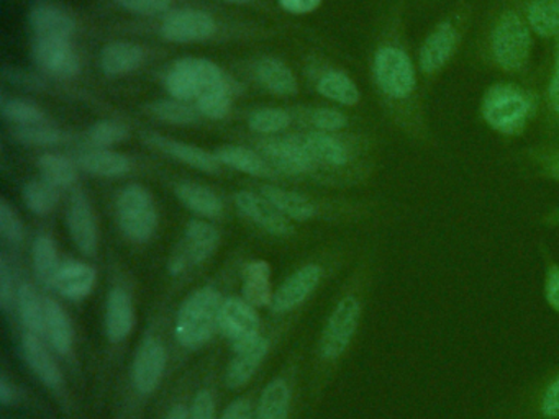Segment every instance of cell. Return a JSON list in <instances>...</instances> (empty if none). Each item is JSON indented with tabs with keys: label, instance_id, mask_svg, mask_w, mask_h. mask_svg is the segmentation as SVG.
<instances>
[{
	"label": "cell",
	"instance_id": "44",
	"mask_svg": "<svg viewBox=\"0 0 559 419\" xmlns=\"http://www.w3.org/2000/svg\"><path fill=\"white\" fill-rule=\"evenodd\" d=\"M150 113L156 120L163 123L178 124V127H186L198 121V110L186 104V101L176 100H159L150 105Z\"/></svg>",
	"mask_w": 559,
	"mask_h": 419
},
{
	"label": "cell",
	"instance_id": "30",
	"mask_svg": "<svg viewBox=\"0 0 559 419\" xmlns=\"http://www.w3.org/2000/svg\"><path fill=\"white\" fill-rule=\"evenodd\" d=\"M176 196H178L179 202H181L186 208L204 216V218H218V216L224 213L221 196H218L214 190L201 185V183H179V185L176 187Z\"/></svg>",
	"mask_w": 559,
	"mask_h": 419
},
{
	"label": "cell",
	"instance_id": "9",
	"mask_svg": "<svg viewBox=\"0 0 559 419\" xmlns=\"http://www.w3.org/2000/svg\"><path fill=\"white\" fill-rule=\"evenodd\" d=\"M221 331L235 352L257 344L261 339V320L253 304L240 298H227L222 307Z\"/></svg>",
	"mask_w": 559,
	"mask_h": 419
},
{
	"label": "cell",
	"instance_id": "13",
	"mask_svg": "<svg viewBox=\"0 0 559 419\" xmlns=\"http://www.w3.org/2000/svg\"><path fill=\"white\" fill-rule=\"evenodd\" d=\"M68 228L76 248L84 255H94L99 246V226H97L96 213L93 203L87 199L86 193H73L68 206Z\"/></svg>",
	"mask_w": 559,
	"mask_h": 419
},
{
	"label": "cell",
	"instance_id": "23",
	"mask_svg": "<svg viewBox=\"0 0 559 419\" xmlns=\"http://www.w3.org/2000/svg\"><path fill=\"white\" fill-rule=\"evenodd\" d=\"M22 350H24V357L28 366L45 385L50 386V388H58L63 383V373L51 357L50 350L41 343L40 336L25 333L22 337Z\"/></svg>",
	"mask_w": 559,
	"mask_h": 419
},
{
	"label": "cell",
	"instance_id": "51",
	"mask_svg": "<svg viewBox=\"0 0 559 419\" xmlns=\"http://www.w3.org/2000/svg\"><path fill=\"white\" fill-rule=\"evenodd\" d=\"M2 77L8 81L9 84L15 85L19 88H25V91H41L44 88V81L37 75L31 74V72L22 71L17 68H9L5 65L2 69Z\"/></svg>",
	"mask_w": 559,
	"mask_h": 419
},
{
	"label": "cell",
	"instance_id": "32",
	"mask_svg": "<svg viewBox=\"0 0 559 419\" xmlns=\"http://www.w3.org/2000/svg\"><path fill=\"white\" fill-rule=\"evenodd\" d=\"M218 163L231 167L238 172L248 173L251 177H271L273 167L261 156V153L245 146H224L215 153Z\"/></svg>",
	"mask_w": 559,
	"mask_h": 419
},
{
	"label": "cell",
	"instance_id": "1",
	"mask_svg": "<svg viewBox=\"0 0 559 419\" xmlns=\"http://www.w3.org/2000/svg\"><path fill=\"white\" fill-rule=\"evenodd\" d=\"M372 79L385 104L397 113V120L408 136L428 143L430 130L418 84V65L401 36H392L378 46L372 58Z\"/></svg>",
	"mask_w": 559,
	"mask_h": 419
},
{
	"label": "cell",
	"instance_id": "21",
	"mask_svg": "<svg viewBox=\"0 0 559 419\" xmlns=\"http://www.w3.org/2000/svg\"><path fill=\"white\" fill-rule=\"evenodd\" d=\"M135 326L132 298L123 288H114L107 298L106 331L112 343H122Z\"/></svg>",
	"mask_w": 559,
	"mask_h": 419
},
{
	"label": "cell",
	"instance_id": "10",
	"mask_svg": "<svg viewBox=\"0 0 559 419\" xmlns=\"http://www.w3.org/2000/svg\"><path fill=\"white\" fill-rule=\"evenodd\" d=\"M32 58L44 74L55 79H73L81 72V59L71 39L35 38Z\"/></svg>",
	"mask_w": 559,
	"mask_h": 419
},
{
	"label": "cell",
	"instance_id": "2",
	"mask_svg": "<svg viewBox=\"0 0 559 419\" xmlns=\"http://www.w3.org/2000/svg\"><path fill=\"white\" fill-rule=\"evenodd\" d=\"M480 41L484 61L503 74L519 75L532 59V28L523 12V2L500 0L490 12Z\"/></svg>",
	"mask_w": 559,
	"mask_h": 419
},
{
	"label": "cell",
	"instance_id": "16",
	"mask_svg": "<svg viewBox=\"0 0 559 419\" xmlns=\"http://www.w3.org/2000/svg\"><path fill=\"white\" fill-rule=\"evenodd\" d=\"M168 352L158 339H146L140 346L133 360V385L142 395H150L158 388L165 375Z\"/></svg>",
	"mask_w": 559,
	"mask_h": 419
},
{
	"label": "cell",
	"instance_id": "49",
	"mask_svg": "<svg viewBox=\"0 0 559 419\" xmlns=\"http://www.w3.org/2000/svg\"><path fill=\"white\" fill-rule=\"evenodd\" d=\"M530 157L543 177L559 182V144L558 146L539 147V149L533 151Z\"/></svg>",
	"mask_w": 559,
	"mask_h": 419
},
{
	"label": "cell",
	"instance_id": "52",
	"mask_svg": "<svg viewBox=\"0 0 559 419\" xmlns=\"http://www.w3.org/2000/svg\"><path fill=\"white\" fill-rule=\"evenodd\" d=\"M12 304H14V277H12L8 259L2 255L0 259V307L2 310L9 311Z\"/></svg>",
	"mask_w": 559,
	"mask_h": 419
},
{
	"label": "cell",
	"instance_id": "33",
	"mask_svg": "<svg viewBox=\"0 0 559 419\" xmlns=\"http://www.w3.org/2000/svg\"><path fill=\"white\" fill-rule=\"evenodd\" d=\"M317 91L322 97L329 98L335 104L345 105V107H355L361 100V92L356 82L346 72L338 71V69H332V71L320 75Z\"/></svg>",
	"mask_w": 559,
	"mask_h": 419
},
{
	"label": "cell",
	"instance_id": "8",
	"mask_svg": "<svg viewBox=\"0 0 559 419\" xmlns=\"http://www.w3.org/2000/svg\"><path fill=\"white\" fill-rule=\"evenodd\" d=\"M362 303L355 294L345 295L333 308L320 339L323 359L336 360L348 350L361 321Z\"/></svg>",
	"mask_w": 559,
	"mask_h": 419
},
{
	"label": "cell",
	"instance_id": "20",
	"mask_svg": "<svg viewBox=\"0 0 559 419\" xmlns=\"http://www.w3.org/2000/svg\"><path fill=\"white\" fill-rule=\"evenodd\" d=\"M145 61V49L132 41H114L104 46L100 51L99 64L104 74L110 77L132 74L142 68Z\"/></svg>",
	"mask_w": 559,
	"mask_h": 419
},
{
	"label": "cell",
	"instance_id": "22",
	"mask_svg": "<svg viewBox=\"0 0 559 419\" xmlns=\"http://www.w3.org/2000/svg\"><path fill=\"white\" fill-rule=\"evenodd\" d=\"M221 244V232L212 223L194 219L189 223L185 235L182 258L191 264H202L207 261Z\"/></svg>",
	"mask_w": 559,
	"mask_h": 419
},
{
	"label": "cell",
	"instance_id": "15",
	"mask_svg": "<svg viewBox=\"0 0 559 419\" xmlns=\"http://www.w3.org/2000/svg\"><path fill=\"white\" fill-rule=\"evenodd\" d=\"M235 205L240 210L241 215L247 216L250 222L271 235L290 236L294 232V226L290 225L289 218H286L263 195L243 190L235 195Z\"/></svg>",
	"mask_w": 559,
	"mask_h": 419
},
{
	"label": "cell",
	"instance_id": "46",
	"mask_svg": "<svg viewBox=\"0 0 559 419\" xmlns=\"http://www.w3.org/2000/svg\"><path fill=\"white\" fill-rule=\"evenodd\" d=\"M533 409L539 419H559V372L539 390Z\"/></svg>",
	"mask_w": 559,
	"mask_h": 419
},
{
	"label": "cell",
	"instance_id": "7",
	"mask_svg": "<svg viewBox=\"0 0 559 419\" xmlns=\"http://www.w3.org/2000/svg\"><path fill=\"white\" fill-rule=\"evenodd\" d=\"M225 81L224 72L211 59L182 58L169 69L165 85L173 98L189 101L198 100L205 91Z\"/></svg>",
	"mask_w": 559,
	"mask_h": 419
},
{
	"label": "cell",
	"instance_id": "56",
	"mask_svg": "<svg viewBox=\"0 0 559 419\" xmlns=\"http://www.w3.org/2000/svg\"><path fill=\"white\" fill-rule=\"evenodd\" d=\"M280 5L293 15H307L319 9L322 0H277Z\"/></svg>",
	"mask_w": 559,
	"mask_h": 419
},
{
	"label": "cell",
	"instance_id": "12",
	"mask_svg": "<svg viewBox=\"0 0 559 419\" xmlns=\"http://www.w3.org/2000/svg\"><path fill=\"white\" fill-rule=\"evenodd\" d=\"M260 151L261 156L273 169L290 173V176L310 172L317 166L316 160L304 146L302 140L267 137V140L261 141Z\"/></svg>",
	"mask_w": 559,
	"mask_h": 419
},
{
	"label": "cell",
	"instance_id": "47",
	"mask_svg": "<svg viewBox=\"0 0 559 419\" xmlns=\"http://www.w3.org/2000/svg\"><path fill=\"white\" fill-rule=\"evenodd\" d=\"M0 235L11 244H21L25 236L21 216L5 199L0 200Z\"/></svg>",
	"mask_w": 559,
	"mask_h": 419
},
{
	"label": "cell",
	"instance_id": "48",
	"mask_svg": "<svg viewBox=\"0 0 559 419\" xmlns=\"http://www.w3.org/2000/svg\"><path fill=\"white\" fill-rule=\"evenodd\" d=\"M310 121L317 130L326 131V133H336L348 127V117L332 107L317 108L310 113Z\"/></svg>",
	"mask_w": 559,
	"mask_h": 419
},
{
	"label": "cell",
	"instance_id": "40",
	"mask_svg": "<svg viewBox=\"0 0 559 419\" xmlns=\"http://www.w3.org/2000/svg\"><path fill=\"white\" fill-rule=\"evenodd\" d=\"M0 113L12 127L47 120L45 111L34 101L21 97H5V95H2L0 100Z\"/></svg>",
	"mask_w": 559,
	"mask_h": 419
},
{
	"label": "cell",
	"instance_id": "45",
	"mask_svg": "<svg viewBox=\"0 0 559 419\" xmlns=\"http://www.w3.org/2000/svg\"><path fill=\"white\" fill-rule=\"evenodd\" d=\"M248 124L254 133L274 136L289 128L290 115L283 108H258L248 117Z\"/></svg>",
	"mask_w": 559,
	"mask_h": 419
},
{
	"label": "cell",
	"instance_id": "53",
	"mask_svg": "<svg viewBox=\"0 0 559 419\" xmlns=\"http://www.w3.org/2000/svg\"><path fill=\"white\" fill-rule=\"evenodd\" d=\"M188 419H215V402L211 392L201 390L194 396Z\"/></svg>",
	"mask_w": 559,
	"mask_h": 419
},
{
	"label": "cell",
	"instance_id": "37",
	"mask_svg": "<svg viewBox=\"0 0 559 419\" xmlns=\"http://www.w3.org/2000/svg\"><path fill=\"white\" fill-rule=\"evenodd\" d=\"M32 249H34L32 254H34V267L38 280L47 287H55L58 274L61 271L57 244L48 236H38Z\"/></svg>",
	"mask_w": 559,
	"mask_h": 419
},
{
	"label": "cell",
	"instance_id": "59",
	"mask_svg": "<svg viewBox=\"0 0 559 419\" xmlns=\"http://www.w3.org/2000/svg\"><path fill=\"white\" fill-rule=\"evenodd\" d=\"M189 411L186 409V406L176 405L171 411L168 412V418L166 419H188Z\"/></svg>",
	"mask_w": 559,
	"mask_h": 419
},
{
	"label": "cell",
	"instance_id": "18",
	"mask_svg": "<svg viewBox=\"0 0 559 419\" xmlns=\"http://www.w3.org/2000/svg\"><path fill=\"white\" fill-rule=\"evenodd\" d=\"M146 143L158 149L159 153L166 154V156L173 157V159L186 164V166L194 167L201 172L217 173L222 166L215 154L194 146V144L182 143V141L159 136V134H152V136L146 137Z\"/></svg>",
	"mask_w": 559,
	"mask_h": 419
},
{
	"label": "cell",
	"instance_id": "62",
	"mask_svg": "<svg viewBox=\"0 0 559 419\" xmlns=\"http://www.w3.org/2000/svg\"><path fill=\"white\" fill-rule=\"evenodd\" d=\"M555 71L558 72V74H559V43H558V49H556Z\"/></svg>",
	"mask_w": 559,
	"mask_h": 419
},
{
	"label": "cell",
	"instance_id": "57",
	"mask_svg": "<svg viewBox=\"0 0 559 419\" xmlns=\"http://www.w3.org/2000/svg\"><path fill=\"white\" fill-rule=\"evenodd\" d=\"M546 104H548L552 117L559 118V74L556 71H552L551 77H549Z\"/></svg>",
	"mask_w": 559,
	"mask_h": 419
},
{
	"label": "cell",
	"instance_id": "17",
	"mask_svg": "<svg viewBox=\"0 0 559 419\" xmlns=\"http://www.w3.org/2000/svg\"><path fill=\"white\" fill-rule=\"evenodd\" d=\"M28 20L35 38L71 39L78 26L76 19L67 9L48 2L37 3Z\"/></svg>",
	"mask_w": 559,
	"mask_h": 419
},
{
	"label": "cell",
	"instance_id": "27",
	"mask_svg": "<svg viewBox=\"0 0 559 419\" xmlns=\"http://www.w3.org/2000/svg\"><path fill=\"white\" fill-rule=\"evenodd\" d=\"M267 350H270V343L264 337H261L253 346L247 347V349L240 350V352H235V359L231 360L227 375H225L227 385L230 388H240V386L247 385L251 376L260 369Z\"/></svg>",
	"mask_w": 559,
	"mask_h": 419
},
{
	"label": "cell",
	"instance_id": "4",
	"mask_svg": "<svg viewBox=\"0 0 559 419\" xmlns=\"http://www.w3.org/2000/svg\"><path fill=\"white\" fill-rule=\"evenodd\" d=\"M469 19V7L453 10L425 36L417 59L418 72L424 81H433L453 61L460 51Z\"/></svg>",
	"mask_w": 559,
	"mask_h": 419
},
{
	"label": "cell",
	"instance_id": "61",
	"mask_svg": "<svg viewBox=\"0 0 559 419\" xmlns=\"http://www.w3.org/2000/svg\"><path fill=\"white\" fill-rule=\"evenodd\" d=\"M222 2L235 3V5H243V3H248L250 0H222Z\"/></svg>",
	"mask_w": 559,
	"mask_h": 419
},
{
	"label": "cell",
	"instance_id": "29",
	"mask_svg": "<svg viewBox=\"0 0 559 419\" xmlns=\"http://www.w3.org/2000/svg\"><path fill=\"white\" fill-rule=\"evenodd\" d=\"M243 275L245 300L253 307H271L274 298L271 265L261 259L248 262Z\"/></svg>",
	"mask_w": 559,
	"mask_h": 419
},
{
	"label": "cell",
	"instance_id": "3",
	"mask_svg": "<svg viewBox=\"0 0 559 419\" xmlns=\"http://www.w3.org/2000/svg\"><path fill=\"white\" fill-rule=\"evenodd\" d=\"M535 95L512 82L490 85L480 104L484 121L497 133L513 136L525 130L535 115Z\"/></svg>",
	"mask_w": 559,
	"mask_h": 419
},
{
	"label": "cell",
	"instance_id": "5",
	"mask_svg": "<svg viewBox=\"0 0 559 419\" xmlns=\"http://www.w3.org/2000/svg\"><path fill=\"white\" fill-rule=\"evenodd\" d=\"M224 298L214 288H201L182 303L176 320V337L181 346L199 349L221 330Z\"/></svg>",
	"mask_w": 559,
	"mask_h": 419
},
{
	"label": "cell",
	"instance_id": "55",
	"mask_svg": "<svg viewBox=\"0 0 559 419\" xmlns=\"http://www.w3.org/2000/svg\"><path fill=\"white\" fill-rule=\"evenodd\" d=\"M221 419H254L253 406L248 399H235L227 406Z\"/></svg>",
	"mask_w": 559,
	"mask_h": 419
},
{
	"label": "cell",
	"instance_id": "35",
	"mask_svg": "<svg viewBox=\"0 0 559 419\" xmlns=\"http://www.w3.org/2000/svg\"><path fill=\"white\" fill-rule=\"evenodd\" d=\"M41 176L57 189H68L76 183L80 164L60 153H45L38 159Z\"/></svg>",
	"mask_w": 559,
	"mask_h": 419
},
{
	"label": "cell",
	"instance_id": "41",
	"mask_svg": "<svg viewBox=\"0 0 559 419\" xmlns=\"http://www.w3.org/2000/svg\"><path fill=\"white\" fill-rule=\"evenodd\" d=\"M12 136L25 146H55L60 143L61 130L55 127L51 121L44 120L37 123L22 124V127H12Z\"/></svg>",
	"mask_w": 559,
	"mask_h": 419
},
{
	"label": "cell",
	"instance_id": "31",
	"mask_svg": "<svg viewBox=\"0 0 559 419\" xmlns=\"http://www.w3.org/2000/svg\"><path fill=\"white\" fill-rule=\"evenodd\" d=\"M523 12L539 38H559V0H523Z\"/></svg>",
	"mask_w": 559,
	"mask_h": 419
},
{
	"label": "cell",
	"instance_id": "43",
	"mask_svg": "<svg viewBox=\"0 0 559 419\" xmlns=\"http://www.w3.org/2000/svg\"><path fill=\"white\" fill-rule=\"evenodd\" d=\"M129 127L123 121L110 120V118L96 121L87 131V141H90L91 146L109 147V149L116 144L129 140Z\"/></svg>",
	"mask_w": 559,
	"mask_h": 419
},
{
	"label": "cell",
	"instance_id": "26",
	"mask_svg": "<svg viewBox=\"0 0 559 419\" xmlns=\"http://www.w3.org/2000/svg\"><path fill=\"white\" fill-rule=\"evenodd\" d=\"M257 79L271 94L290 97L299 92V82L289 65L276 58H263L257 64Z\"/></svg>",
	"mask_w": 559,
	"mask_h": 419
},
{
	"label": "cell",
	"instance_id": "25",
	"mask_svg": "<svg viewBox=\"0 0 559 419\" xmlns=\"http://www.w3.org/2000/svg\"><path fill=\"white\" fill-rule=\"evenodd\" d=\"M97 272L86 262H68L61 265L55 288L70 300H83L93 291L96 285Z\"/></svg>",
	"mask_w": 559,
	"mask_h": 419
},
{
	"label": "cell",
	"instance_id": "58",
	"mask_svg": "<svg viewBox=\"0 0 559 419\" xmlns=\"http://www.w3.org/2000/svg\"><path fill=\"white\" fill-rule=\"evenodd\" d=\"M15 390L14 386L9 383L8 376H0V403L8 406L14 402Z\"/></svg>",
	"mask_w": 559,
	"mask_h": 419
},
{
	"label": "cell",
	"instance_id": "24",
	"mask_svg": "<svg viewBox=\"0 0 559 419\" xmlns=\"http://www.w3.org/2000/svg\"><path fill=\"white\" fill-rule=\"evenodd\" d=\"M78 164L91 176L106 177V179L126 176L130 170L129 157L109 147H91L84 151L80 154Z\"/></svg>",
	"mask_w": 559,
	"mask_h": 419
},
{
	"label": "cell",
	"instance_id": "34",
	"mask_svg": "<svg viewBox=\"0 0 559 419\" xmlns=\"http://www.w3.org/2000/svg\"><path fill=\"white\" fill-rule=\"evenodd\" d=\"M45 307H47L45 334L58 354H70L74 344V331L70 316L63 307L51 298H45Z\"/></svg>",
	"mask_w": 559,
	"mask_h": 419
},
{
	"label": "cell",
	"instance_id": "42",
	"mask_svg": "<svg viewBox=\"0 0 559 419\" xmlns=\"http://www.w3.org/2000/svg\"><path fill=\"white\" fill-rule=\"evenodd\" d=\"M195 110L211 120H224L231 110V88L228 82L209 88L195 100Z\"/></svg>",
	"mask_w": 559,
	"mask_h": 419
},
{
	"label": "cell",
	"instance_id": "19",
	"mask_svg": "<svg viewBox=\"0 0 559 419\" xmlns=\"http://www.w3.org/2000/svg\"><path fill=\"white\" fill-rule=\"evenodd\" d=\"M302 143L316 164L345 169L355 159L352 146L342 137L326 131H312L302 137Z\"/></svg>",
	"mask_w": 559,
	"mask_h": 419
},
{
	"label": "cell",
	"instance_id": "11",
	"mask_svg": "<svg viewBox=\"0 0 559 419\" xmlns=\"http://www.w3.org/2000/svg\"><path fill=\"white\" fill-rule=\"evenodd\" d=\"M215 33H217V22L214 16L195 9L168 13L162 25V35L168 41L179 43V45L207 41Z\"/></svg>",
	"mask_w": 559,
	"mask_h": 419
},
{
	"label": "cell",
	"instance_id": "38",
	"mask_svg": "<svg viewBox=\"0 0 559 419\" xmlns=\"http://www.w3.org/2000/svg\"><path fill=\"white\" fill-rule=\"evenodd\" d=\"M289 406V386L284 380H273L261 395L254 419H287Z\"/></svg>",
	"mask_w": 559,
	"mask_h": 419
},
{
	"label": "cell",
	"instance_id": "50",
	"mask_svg": "<svg viewBox=\"0 0 559 419\" xmlns=\"http://www.w3.org/2000/svg\"><path fill=\"white\" fill-rule=\"evenodd\" d=\"M117 2L136 15L155 16L168 12L173 0H117Z\"/></svg>",
	"mask_w": 559,
	"mask_h": 419
},
{
	"label": "cell",
	"instance_id": "60",
	"mask_svg": "<svg viewBox=\"0 0 559 419\" xmlns=\"http://www.w3.org/2000/svg\"><path fill=\"white\" fill-rule=\"evenodd\" d=\"M545 222L548 223V225L559 226V208H556L555 212L549 213V215L546 216Z\"/></svg>",
	"mask_w": 559,
	"mask_h": 419
},
{
	"label": "cell",
	"instance_id": "54",
	"mask_svg": "<svg viewBox=\"0 0 559 419\" xmlns=\"http://www.w3.org/2000/svg\"><path fill=\"white\" fill-rule=\"evenodd\" d=\"M545 297L549 307L559 313V265H552L549 268L545 284Z\"/></svg>",
	"mask_w": 559,
	"mask_h": 419
},
{
	"label": "cell",
	"instance_id": "14",
	"mask_svg": "<svg viewBox=\"0 0 559 419\" xmlns=\"http://www.w3.org/2000/svg\"><path fill=\"white\" fill-rule=\"evenodd\" d=\"M323 268L319 264L304 265L286 278L283 285L274 291L271 310L274 313H286L302 304L316 291L322 282Z\"/></svg>",
	"mask_w": 559,
	"mask_h": 419
},
{
	"label": "cell",
	"instance_id": "6",
	"mask_svg": "<svg viewBox=\"0 0 559 419\" xmlns=\"http://www.w3.org/2000/svg\"><path fill=\"white\" fill-rule=\"evenodd\" d=\"M117 219L129 241L148 242L158 226V210L152 193L139 183L127 185L117 200Z\"/></svg>",
	"mask_w": 559,
	"mask_h": 419
},
{
	"label": "cell",
	"instance_id": "36",
	"mask_svg": "<svg viewBox=\"0 0 559 419\" xmlns=\"http://www.w3.org/2000/svg\"><path fill=\"white\" fill-rule=\"evenodd\" d=\"M19 311L27 333L44 336L47 323V307L32 285L24 284L17 294Z\"/></svg>",
	"mask_w": 559,
	"mask_h": 419
},
{
	"label": "cell",
	"instance_id": "28",
	"mask_svg": "<svg viewBox=\"0 0 559 419\" xmlns=\"http://www.w3.org/2000/svg\"><path fill=\"white\" fill-rule=\"evenodd\" d=\"M261 195L270 200L286 218L307 222V219H312L317 215V206L313 205L312 200L307 199L302 193L294 192V190L264 185L261 189Z\"/></svg>",
	"mask_w": 559,
	"mask_h": 419
},
{
	"label": "cell",
	"instance_id": "39",
	"mask_svg": "<svg viewBox=\"0 0 559 419\" xmlns=\"http://www.w3.org/2000/svg\"><path fill=\"white\" fill-rule=\"evenodd\" d=\"M24 202L35 215H50L60 202V189L45 179L31 180L24 187Z\"/></svg>",
	"mask_w": 559,
	"mask_h": 419
}]
</instances>
